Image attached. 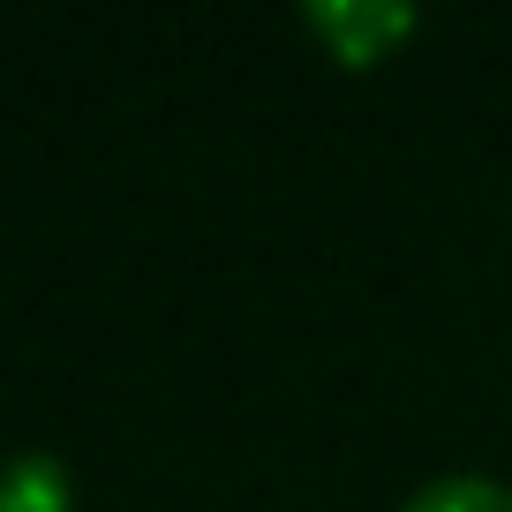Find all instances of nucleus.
<instances>
[{
  "label": "nucleus",
  "mask_w": 512,
  "mask_h": 512,
  "mask_svg": "<svg viewBox=\"0 0 512 512\" xmlns=\"http://www.w3.org/2000/svg\"><path fill=\"white\" fill-rule=\"evenodd\" d=\"M309 31L332 38L339 61L362 68V61H377L392 38L415 31V8H400V0H317V8H309Z\"/></svg>",
  "instance_id": "f257e3e1"
},
{
  "label": "nucleus",
  "mask_w": 512,
  "mask_h": 512,
  "mask_svg": "<svg viewBox=\"0 0 512 512\" xmlns=\"http://www.w3.org/2000/svg\"><path fill=\"white\" fill-rule=\"evenodd\" d=\"M0 512H68V467L53 452H16L0 467Z\"/></svg>",
  "instance_id": "f03ea898"
},
{
  "label": "nucleus",
  "mask_w": 512,
  "mask_h": 512,
  "mask_svg": "<svg viewBox=\"0 0 512 512\" xmlns=\"http://www.w3.org/2000/svg\"><path fill=\"white\" fill-rule=\"evenodd\" d=\"M400 512H512V482H497V475H430Z\"/></svg>",
  "instance_id": "7ed1b4c3"
}]
</instances>
